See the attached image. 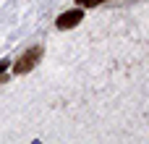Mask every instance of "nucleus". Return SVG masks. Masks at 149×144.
Returning a JSON list of instances; mask_svg holds the SVG:
<instances>
[{
    "label": "nucleus",
    "mask_w": 149,
    "mask_h": 144,
    "mask_svg": "<svg viewBox=\"0 0 149 144\" xmlns=\"http://www.w3.org/2000/svg\"><path fill=\"white\" fill-rule=\"evenodd\" d=\"M8 60H0V81H5V71H8Z\"/></svg>",
    "instance_id": "4"
},
{
    "label": "nucleus",
    "mask_w": 149,
    "mask_h": 144,
    "mask_svg": "<svg viewBox=\"0 0 149 144\" xmlns=\"http://www.w3.org/2000/svg\"><path fill=\"white\" fill-rule=\"evenodd\" d=\"M76 3H79L81 8H97V5H100L102 0H76Z\"/></svg>",
    "instance_id": "3"
},
{
    "label": "nucleus",
    "mask_w": 149,
    "mask_h": 144,
    "mask_svg": "<svg viewBox=\"0 0 149 144\" xmlns=\"http://www.w3.org/2000/svg\"><path fill=\"white\" fill-rule=\"evenodd\" d=\"M42 52H45V50H42L39 45H34V47H29L26 52H21V55H18V60L13 63V73H18V76L29 73V71L42 60Z\"/></svg>",
    "instance_id": "1"
},
{
    "label": "nucleus",
    "mask_w": 149,
    "mask_h": 144,
    "mask_svg": "<svg viewBox=\"0 0 149 144\" xmlns=\"http://www.w3.org/2000/svg\"><path fill=\"white\" fill-rule=\"evenodd\" d=\"M81 18H84V10H81V8H71V10H65V13H60V16H58L55 26L65 31V29L79 26V24H81Z\"/></svg>",
    "instance_id": "2"
}]
</instances>
